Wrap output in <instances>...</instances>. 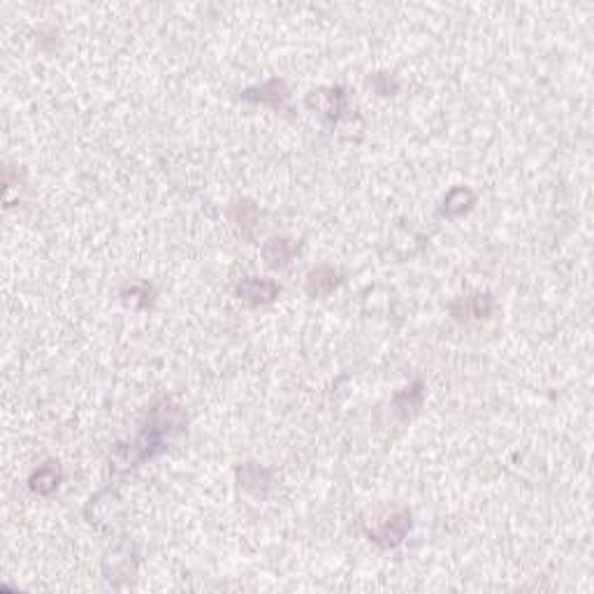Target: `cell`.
<instances>
[{"label": "cell", "instance_id": "obj_1", "mask_svg": "<svg viewBox=\"0 0 594 594\" xmlns=\"http://www.w3.org/2000/svg\"><path fill=\"white\" fill-rule=\"evenodd\" d=\"M239 295H244L253 302H260V300L265 302L276 295V286L272 281H256V278H251L244 286H239Z\"/></svg>", "mask_w": 594, "mask_h": 594}, {"label": "cell", "instance_id": "obj_2", "mask_svg": "<svg viewBox=\"0 0 594 594\" xmlns=\"http://www.w3.org/2000/svg\"><path fill=\"white\" fill-rule=\"evenodd\" d=\"M56 486H58V469L54 464L45 466V469H40L33 476V490H38V492H51Z\"/></svg>", "mask_w": 594, "mask_h": 594}]
</instances>
